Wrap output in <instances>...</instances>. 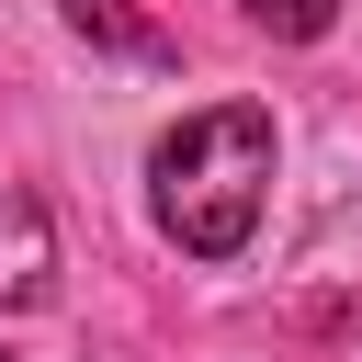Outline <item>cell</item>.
I'll return each mask as SVG.
<instances>
[{
    "instance_id": "obj_2",
    "label": "cell",
    "mask_w": 362,
    "mask_h": 362,
    "mask_svg": "<svg viewBox=\"0 0 362 362\" xmlns=\"http://www.w3.org/2000/svg\"><path fill=\"white\" fill-rule=\"evenodd\" d=\"M57 294V215L45 192H0V317Z\"/></svg>"
},
{
    "instance_id": "obj_3",
    "label": "cell",
    "mask_w": 362,
    "mask_h": 362,
    "mask_svg": "<svg viewBox=\"0 0 362 362\" xmlns=\"http://www.w3.org/2000/svg\"><path fill=\"white\" fill-rule=\"evenodd\" d=\"M57 23H68V34H90V45H113V57H158V34H147L124 0H57Z\"/></svg>"
},
{
    "instance_id": "obj_4",
    "label": "cell",
    "mask_w": 362,
    "mask_h": 362,
    "mask_svg": "<svg viewBox=\"0 0 362 362\" xmlns=\"http://www.w3.org/2000/svg\"><path fill=\"white\" fill-rule=\"evenodd\" d=\"M249 11V34H272V45H317L328 23H339V0H238Z\"/></svg>"
},
{
    "instance_id": "obj_1",
    "label": "cell",
    "mask_w": 362,
    "mask_h": 362,
    "mask_svg": "<svg viewBox=\"0 0 362 362\" xmlns=\"http://www.w3.org/2000/svg\"><path fill=\"white\" fill-rule=\"evenodd\" d=\"M272 158H283V136H272L260 102H204V113H181V124L147 147V215H158V238H170L181 260H238V249L260 238Z\"/></svg>"
}]
</instances>
